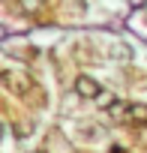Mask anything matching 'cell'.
<instances>
[{
    "label": "cell",
    "instance_id": "3",
    "mask_svg": "<svg viewBox=\"0 0 147 153\" xmlns=\"http://www.w3.org/2000/svg\"><path fill=\"white\" fill-rule=\"evenodd\" d=\"M18 6H21L24 12H39V9L45 6V0H18Z\"/></svg>",
    "mask_w": 147,
    "mask_h": 153
},
{
    "label": "cell",
    "instance_id": "4",
    "mask_svg": "<svg viewBox=\"0 0 147 153\" xmlns=\"http://www.w3.org/2000/svg\"><path fill=\"white\" fill-rule=\"evenodd\" d=\"M141 144L147 147V126H144V132H141Z\"/></svg>",
    "mask_w": 147,
    "mask_h": 153
},
{
    "label": "cell",
    "instance_id": "2",
    "mask_svg": "<svg viewBox=\"0 0 147 153\" xmlns=\"http://www.w3.org/2000/svg\"><path fill=\"white\" fill-rule=\"evenodd\" d=\"M75 93H78L81 99H99V96L105 93V87H102L96 78H90V75H78V78H75Z\"/></svg>",
    "mask_w": 147,
    "mask_h": 153
},
{
    "label": "cell",
    "instance_id": "1",
    "mask_svg": "<svg viewBox=\"0 0 147 153\" xmlns=\"http://www.w3.org/2000/svg\"><path fill=\"white\" fill-rule=\"evenodd\" d=\"M0 78H3V84H6L12 93H18V96H24V93L33 87L27 75H24V72H15V69H3V72H0Z\"/></svg>",
    "mask_w": 147,
    "mask_h": 153
}]
</instances>
